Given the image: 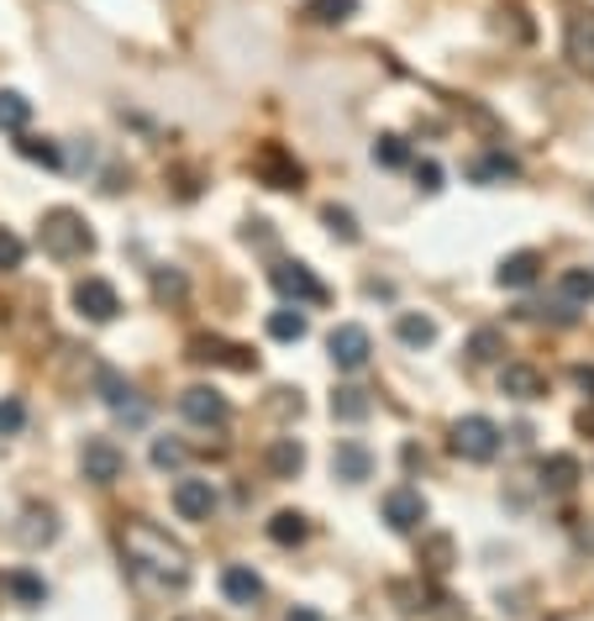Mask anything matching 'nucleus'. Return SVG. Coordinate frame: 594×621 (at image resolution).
Returning a JSON list of instances; mask_svg holds the SVG:
<instances>
[{
  "instance_id": "8",
  "label": "nucleus",
  "mask_w": 594,
  "mask_h": 621,
  "mask_svg": "<svg viewBox=\"0 0 594 621\" xmlns=\"http://www.w3.org/2000/svg\"><path fill=\"white\" fill-rule=\"evenodd\" d=\"M96 395L106 401V406L117 411L121 422H147V406L138 401V390H132V380L121 374V369H111V363H96Z\"/></svg>"
},
{
  "instance_id": "24",
  "label": "nucleus",
  "mask_w": 594,
  "mask_h": 621,
  "mask_svg": "<svg viewBox=\"0 0 594 621\" xmlns=\"http://www.w3.org/2000/svg\"><path fill=\"white\" fill-rule=\"evenodd\" d=\"M369 411H374L369 390H358V384H337V395H332V416H337V422L358 427V422H369Z\"/></svg>"
},
{
  "instance_id": "6",
  "label": "nucleus",
  "mask_w": 594,
  "mask_h": 621,
  "mask_svg": "<svg viewBox=\"0 0 594 621\" xmlns=\"http://www.w3.org/2000/svg\"><path fill=\"white\" fill-rule=\"evenodd\" d=\"M253 174H258V185H268V190H300L306 185V164L285 143H263L253 153Z\"/></svg>"
},
{
  "instance_id": "19",
  "label": "nucleus",
  "mask_w": 594,
  "mask_h": 621,
  "mask_svg": "<svg viewBox=\"0 0 594 621\" xmlns=\"http://www.w3.org/2000/svg\"><path fill=\"white\" fill-rule=\"evenodd\" d=\"M563 53H569L573 69L594 74V17H569V26H563Z\"/></svg>"
},
{
  "instance_id": "31",
  "label": "nucleus",
  "mask_w": 594,
  "mask_h": 621,
  "mask_svg": "<svg viewBox=\"0 0 594 621\" xmlns=\"http://www.w3.org/2000/svg\"><path fill=\"white\" fill-rule=\"evenodd\" d=\"M16 153H22L26 164H43V168H64V148L53 143V138H16Z\"/></svg>"
},
{
  "instance_id": "42",
  "label": "nucleus",
  "mask_w": 594,
  "mask_h": 621,
  "mask_svg": "<svg viewBox=\"0 0 594 621\" xmlns=\"http://www.w3.org/2000/svg\"><path fill=\"white\" fill-rule=\"evenodd\" d=\"M285 621H327V617H321V611H316V606H295V611H289Z\"/></svg>"
},
{
  "instance_id": "7",
  "label": "nucleus",
  "mask_w": 594,
  "mask_h": 621,
  "mask_svg": "<svg viewBox=\"0 0 594 621\" xmlns=\"http://www.w3.org/2000/svg\"><path fill=\"white\" fill-rule=\"evenodd\" d=\"M179 416H185L190 427L221 432L232 422V406H227V395L211 390V384H190V390H179Z\"/></svg>"
},
{
  "instance_id": "22",
  "label": "nucleus",
  "mask_w": 594,
  "mask_h": 621,
  "mask_svg": "<svg viewBox=\"0 0 594 621\" xmlns=\"http://www.w3.org/2000/svg\"><path fill=\"white\" fill-rule=\"evenodd\" d=\"M579 479H584V469H579V458L573 454H547L542 458V490L547 495H569Z\"/></svg>"
},
{
  "instance_id": "14",
  "label": "nucleus",
  "mask_w": 594,
  "mask_h": 621,
  "mask_svg": "<svg viewBox=\"0 0 594 621\" xmlns=\"http://www.w3.org/2000/svg\"><path fill=\"white\" fill-rule=\"evenodd\" d=\"M499 395H510V401H542L547 395V374L542 369H531V363H499Z\"/></svg>"
},
{
  "instance_id": "35",
  "label": "nucleus",
  "mask_w": 594,
  "mask_h": 621,
  "mask_svg": "<svg viewBox=\"0 0 594 621\" xmlns=\"http://www.w3.org/2000/svg\"><path fill=\"white\" fill-rule=\"evenodd\" d=\"M153 469H158V475H168V469H185V464H190V448H185V443H179V437H153Z\"/></svg>"
},
{
  "instance_id": "43",
  "label": "nucleus",
  "mask_w": 594,
  "mask_h": 621,
  "mask_svg": "<svg viewBox=\"0 0 594 621\" xmlns=\"http://www.w3.org/2000/svg\"><path fill=\"white\" fill-rule=\"evenodd\" d=\"M0 596H6V574H0Z\"/></svg>"
},
{
  "instance_id": "1",
  "label": "nucleus",
  "mask_w": 594,
  "mask_h": 621,
  "mask_svg": "<svg viewBox=\"0 0 594 621\" xmlns=\"http://www.w3.org/2000/svg\"><path fill=\"white\" fill-rule=\"evenodd\" d=\"M121 548H127V558H132L143 574H158V579L174 585V590L190 585V553H185V543H174L158 522L132 516V522L121 526Z\"/></svg>"
},
{
  "instance_id": "17",
  "label": "nucleus",
  "mask_w": 594,
  "mask_h": 621,
  "mask_svg": "<svg viewBox=\"0 0 594 621\" xmlns=\"http://www.w3.org/2000/svg\"><path fill=\"white\" fill-rule=\"evenodd\" d=\"M221 596L232 600V606H258L263 600V579L253 564H227L221 569Z\"/></svg>"
},
{
  "instance_id": "29",
  "label": "nucleus",
  "mask_w": 594,
  "mask_h": 621,
  "mask_svg": "<svg viewBox=\"0 0 594 621\" xmlns=\"http://www.w3.org/2000/svg\"><path fill=\"white\" fill-rule=\"evenodd\" d=\"M395 337H400L405 348H431L437 342V322L421 316V310H405L400 322H395Z\"/></svg>"
},
{
  "instance_id": "5",
  "label": "nucleus",
  "mask_w": 594,
  "mask_h": 621,
  "mask_svg": "<svg viewBox=\"0 0 594 621\" xmlns=\"http://www.w3.org/2000/svg\"><path fill=\"white\" fill-rule=\"evenodd\" d=\"M327 359H332V369H342V374L369 369V359H374V337H369V327L337 322L332 333H327Z\"/></svg>"
},
{
  "instance_id": "9",
  "label": "nucleus",
  "mask_w": 594,
  "mask_h": 621,
  "mask_svg": "<svg viewBox=\"0 0 594 621\" xmlns=\"http://www.w3.org/2000/svg\"><path fill=\"white\" fill-rule=\"evenodd\" d=\"M79 475L90 479V484H117L127 475V454H121L111 437H85V448H79Z\"/></svg>"
},
{
  "instance_id": "38",
  "label": "nucleus",
  "mask_w": 594,
  "mask_h": 621,
  "mask_svg": "<svg viewBox=\"0 0 594 621\" xmlns=\"http://www.w3.org/2000/svg\"><path fill=\"white\" fill-rule=\"evenodd\" d=\"M22 263H26V242L11 227H0V274H16Z\"/></svg>"
},
{
  "instance_id": "21",
  "label": "nucleus",
  "mask_w": 594,
  "mask_h": 621,
  "mask_svg": "<svg viewBox=\"0 0 594 621\" xmlns=\"http://www.w3.org/2000/svg\"><path fill=\"white\" fill-rule=\"evenodd\" d=\"M521 174V164L505 153V148H490V153H479L474 164H469V179L474 185H505V179H516Z\"/></svg>"
},
{
  "instance_id": "15",
  "label": "nucleus",
  "mask_w": 594,
  "mask_h": 621,
  "mask_svg": "<svg viewBox=\"0 0 594 621\" xmlns=\"http://www.w3.org/2000/svg\"><path fill=\"white\" fill-rule=\"evenodd\" d=\"M332 475L342 484H363V479H374V454L358 443V437H342L332 448Z\"/></svg>"
},
{
  "instance_id": "12",
  "label": "nucleus",
  "mask_w": 594,
  "mask_h": 621,
  "mask_svg": "<svg viewBox=\"0 0 594 621\" xmlns=\"http://www.w3.org/2000/svg\"><path fill=\"white\" fill-rule=\"evenodd\" d=\"M74 310L85 316V322H117V310H121V295L111 280H100V274H85L79 285H74Z\"/></svg>"
},
{
  "instance_id": "11",
  "label": "nucleus",
  "mask_w": 594,
  "mask_h": 621,
  "mask_svg": "<svg viewBox=\"0 0 594 621\" xmlns=\"http://www.w3.org/2000/svg\"><path fill=\"white\" fill-rule=\"evenodd\" d=\"M185 353H190L195 363H221V369H238V374H253V369H258V353H248L242 342H227V337H211V333L190 337Z\"/></svg>"
},
{
  "instance_id": "3",
  "label": "nucleus",
  "mask_w": 594,
  "mask_h": 621,
  "mask_svg": "<svg viewBox=\"0 0 594 621\" xmlns=\"http://www.w3.org/2000/svg\"><path fill=\"white\" fill-rule=\"evenodd\" d=\"M499 443H505V432H499L490 416H479V411L474 416H458L448 427V448L463 458V464H490V458L499 454Z\"/></svg>"
},
{
  "instance_id": "16",
  "label": "nucleus",
  "mask_w": 594,
  "mask_h": 621,
  "mask_svg": "<svg viewBox=\"0 0 594 621\" xmlns=\"http://www.w3.org/2000/svg\"><path fill=\"white\" fill-rule=\"evenodd\" d=\"M537 274H542V253H537V248H521V253L499 259L495 285L499 290H526V285H537Z\"/></svg>"
},
{
  "instance_id": "36",
  "label": "nucleus",
  "mask_w": 594,
  "mask_h": 621,
  "mask_svg": "<svg viewBox=\"0 0 594 621\" xmlns=\"http://www.w3.org/2000/svg\"><path fill=\"white\" fill-rule=\"evenodd\" d=\"M358 6H363V0H310V22L342 26V22H353L358 17Z\"/></svg>"
},
{
  "instance_id": "32",
  "label": "nucleus",
  "mask_w": 594,
  "mask_h": 621,
  "mask_svg": "<svg viewBox=\"0 0 594 621\" xmlns=\"http://www.w3.org/2000/svg\"><path fill=\"white\" fill-rule=\"evenodd\" d=\"M321 221H327V232H332L337 242H363V227H358V216L348 211V206H321Z\"/></svg>"
},
{
  "instance_id": "37",
  "label": "nucleus",
  "mask_w": 594,
  "mask_h": 621,
  "mask_svg": "<svg viewBox=\"0 0 594 621\" xmlns=\"http://www.w3.org/2000/svg\"><path fill=\"white\" fill-rule=\"evenodd\" d=\"M421 564H427L431 574H448L452 569V537H448V532H431L427 543H421Z\"/></svg>"
},
{
  "instance_id": "39",
  "label": "nucleus",
  "mask_w": 594,
  "mask_h": 621,
  "mask_svg": "<svg viewBox=\"0 0 594 621\" xmlns=\"http://www.w3.org/2000/svg\"><path fill=\"white\" fill-rule=\"evenodd\" d=\"M26 427V401L22 395H6L0 401V437H16Z\"/></svg>"
},
{
  "instance_id": "40",
  "label": "nucleus",
  "mask_w": 594,
  "mask_h": 621,
  "mask_svg": "<svg viewBox=\"0 0 594 621\" xmlns=\"http://www.w3.org/2000/svg\"><path fill=\"white\" fill-rule=\"evenodd\" d=\"M416 185H421V195H437L442 190V164H437V159H421V164H416Z\"/></svg>"
},
{
  "instance_id": "13",
  "label": "nucleus",
  "mask_w": 594,
  "mask_h": 621,
  "mask_svg": "<svg viewBox=\"0 0 594 621\" xmlns=\"http://www.w3.org/2000/svg\"><path fill=\"white\" fill-rule=\"evenodd\" d=\"M174 511L185 516V522H211L216 516V484L211 479H174Z\"/></svg>"
},
{
  "instance_id": "34",
  "label": "nucleus",
  "mask_w": 594,
  "mask_h": 621,
  "mask_svg": "<svg viewBox=\"0 0 594 621\" xmlns=\"http://www.w3.org/2000/svg\"><path fill=\"white\" fill-rule=\"evenodd\" d=\"M374 164L380 168H405L410 164V143H405L400 132H380V138H374Z\"/></svg>"
},
{
  "instance_id": "30",
  "label": "nucleus",
  "mask_w": 594,
  "mask_h": 621,
  "mask_svg": "<svg viewBox=\"0 0 594 621\" xmlns=\"http://www.w3.org/2000/svg\"><path fill=\"white\" fill-rule=\"evenodd\" d=\"M306 333H310V322H306V310L300 306H285V310L268 316V337H274V342H300Z\"/></svg>"
},
{
  "instance_id": "4",
  "label": "nucleus",
  "mask_w": 594,
  "mask_h": 621,
  "mask_svg": "<svg viewBox=\"0 0 594 621\" xmlns=\"http://www.w3.org/2000/svg\"><path fill=\"white\" fill-rule=\"evenodd\" d=\"M268 285L279 290L285 301H295V306H327V285L310 274V263L300 259H279L268 263Z\"/></svg>"
},
{
  "instance_id": "27",
  "label": "nucleus",
  "mask_w": 594,
  "mask_h": 621,
  "mask_svg": "<svg viewBox=\"0 0 594 621\" xmlns=\"http://www.w3.org/2000/svg\"><path fill=\"white\" fill-rule=\"evenodd\" d=\"M6 596L16 600V606H43V600H48V585L32 569H11L6 574Z\"/></svg>"
},
{
  "instance_id": "10",
  "label": "nucleus",
  "mask_w": 594,
  "mask_h": 621,
  "mask_svg": "<svg viewBox=\"0 0 594 621\" xmlns=\"http://www.w3.org/2000/svg\"><path fill=\"white\" fill-rule=\"evenodd\" d=\"M380 511H384V522H389V532H405V537L427 526V495H421V490H410V484L384 490Z\"/></svg>"
},
{
  "instance_id": "28",
  "label": "nucleus",
  "mask_w": 594,
  "mask_h": 621,
  "mask_svg": "<svg viewBox=\"0 0 594 621\" xmlns=\"http://www.w3.org/2000/svg\"><path fill=\"white\" fill-rule=\"evenodd\" d=\"M26 121H32V100H26L22 90H0V132L22 138Z\"/></svg>"
},
{
  "instance_id": "20",
  "label": "nucleus",
  "mask_w": 594,
  "mask_h": 621,
  "mask_svg": "<svg viewBox=\"0 0 594 621\" xmlns=\"http://www.w3.org/2000/svg\"><path fill=\"white\" fill-rule=\"evenodd\" d=\"M263 464H268L274 479H295L306 469V443H300V437H274L268 454H263Z\"/></svg>"
},
{
  "instance_id": "26",
  "label": "nucleus",
  "mask_w": 594,
  "mask_h": 621,
  "mask_svg": "<svg viewBox=\"0 0 594 621\" xmlns=\"http://www.w3.org/2000/svg\"><path fill=\"white\" fill-rule=\"evenodd\" d=\"M558 301H563V306H590L594 269H563V274H558Z\"/></svg>"
},
{
  "instance_id": "2",
  "label": "nucleus",
  "mask_w": 594,
  "mask_h": 621,
  "mask_svg": "<svg viewBox=\"0 0 594 621\" xmlns=\"http://www.w3.org/2000/svg\"><path fill=\"white\" fill-rule=\"evenodd\" d=\"M37 242H43V253H48V259H58V263L96 253V232H90V221H85L79 211H69V206H53V211H43Z\"/></svg>"
},
{
  "instance_id": "18",
  "label": "nucleus",
  "mask_w": 594,
  "mask_h": 621,
  "mask_svg": "<svg viewBox=\"0 0 594 621\" xmlns=\"http://www.w3.org/2000/svg\"><path fill=\"white\" fill-rule=\"evenodd\" d=\"M16 537H22V548H48V543H58V511L53 505H26Z\"/></svg>"
},
{
  "instance_id": "33",
  "label": "nucleus",
  "mask_w": 594,
  "mask_h": 621,
  "mask_svg": "<svg viewBox=\"0 0 594 621\" xmlns=\"http://www.w3.org/2000/svg\"><path fill=\"white\" fill-rule=\"evenodd\" d=\"M463 353H469V363H495L499 353H505V333H499V327H479Z\"/></svg>"
},
{
  "instance_id": "25",
  "label": "nucleus",
  "mask_w": 594,
  "mask_h": 621,
  "mask_svg": "<svg viewBox=\"0 0 594 621\" xmlns=\"http://www.w3.org/2000/svg\"><path fill=\"white\" fill-rule=\"evenodd\" d=\"M185 295H190V280H185V269H174V263H158V269H153V301H158V306H185Z\"/></svg>"
},
{
  "instance_id": "23",
  "label": "nucleus",
  "mask_w": 594,
  "mask_h": 621,
  "mask_svg": "<svg viewBox=\"0 0 594 621\" xmlns=\"http://www.w3.org/2000/svg\"><path fill=\"white\" fill-rule=\"evenodd\" d=\"M306 537H310V516H300V511H274V516H268V543L300 548Z\"/></svg>"
},
{
  "instance_id": "41",
  "label": "nucleus",
  "mask_w": 594,
  "mask_h": 621,
  "mask_svg": "<svg viewBox=\"0 0 594 621\" xmlns=\"http://www.w3.org/2000/svg\"><path fill=\"white\" fill-rule=\"evenodd\" d=\"M573 384H579V390L594 401V363H573Z\"/></svg>"
}]
</instances>
